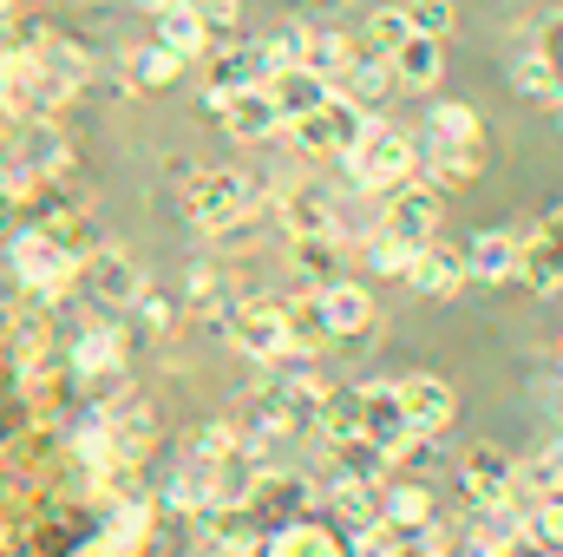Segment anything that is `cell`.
Here are the masks:
<instances>
[{
	"instance_id": "cell-2",
	"label": "cell",
	"mask_w": 563,
	"mask_h": 557,
	"mask_svg": "<svg viewBox=\"0 0 563 557\" xmlns=\"http://www.w3.org/2000/svg\"><path fill=\"white\" fill-rule=\"evenodd\" d=\"M223 335L243 348V361H263V368H276L282 354L295 348V341H288V308L269 302V295L223 302Z\"/></svg>"
},
{
	"instance_id": "cell-29",
	"label": "cell",
	"mask_w": 563,
	"mask_h": 557,
	"mask_svg": "<svg viewBox=\"0 0 563 557\" xmlns=\"http://www.w3.org/2000/svg\"><path fill=\"white\" fill-rule=\"evenodd\" d=\"M321 433H328V439H354V433H361V387L321 394Z\"/></svg>"
},
{
	"instance_id": "cell-28",
	"label": "cell",
	"mask_w": 563,
	"mask_h": 557,
	"mask_svg": "<svg viewBox=\"0 0 563 557\" xmlns=\"http://www.w3.org/2000/svg\"><path fill=\"white\" fill-rule=\"evenodd\" d=\"M282 223H288V237H328V230H334V210H328L314 190H295V197L282 204Z\"/></svg>"
},
{
	"instance_id": "cell-12",
	"label": "cell",
	"mask_w": 563,
	"mask_h": 557,
	"mask_svg": "<svg viewBox=\"0 0 563 557\" xmlns=\"http://www.w3.org/2000/svg\"><path fill=\"white\" fill-rule=\"evenodd\" d=\"M263 92L276 99V119L288 125V119H308V112H321L334 86H328L314 66H282V73H269V79H263Z\"/></svg>"
},
{
	"instance_id": "cell-36",
	"label": "cell",
	"mask_w": 563,
	"mask_h": 557,
	"mask_svg": "<svg viewBox=\"0 0 563 557\" xmlns=\"http://www.w3.org/2000/svg\"><path fill=\"white\" fill-rule=\"evenodd\" d=\"M407 26L426 40H445L452 33V0H407Z\"/></svg>"
},
{
	"instance_id": "cell-6",
	"label": "cell",
	"mask_w": 563,
	"mask_h": 557,
	"mask_svg": "<svg viewBox=\"0 0 563 557\" xmlns=\"http://www.w3.org/2000/svg\"><path fill=\"white\" fill-rule=\"evenodd\" d=\"M263 557H354V538H347L334 518L295 512V518H282L276 532L263 538Z\"/></svg>"
},
{
	"instance_id": "cell-10",
	"label": "cell",
	"mask_w": 563,
	"mask_h": 557,
	"mask_svg": "<svg viewBox=\"0 0 563 557\" xmlns=\"http://www.w3.org/2000/svg\"><path fill=\"white\" fill-rule=\"evenodd\" d=\"M314 308H321V328H328V341H347V335H367L374 328V295L361 288V282H328V288H314Z\"/></svg>"
},
{
	"instance_id": "cell-32",
	"label": "cell",
	"mask_w": 563,
	"mask_h": 557,
	"mask_svg": "<svg viewBox=\"0 0 563 557\" xmlns=\"http://www.w3.org/2000/svg\"><path fill=\"white\" fill-rule=\"evenodd\" d=\"M334 452H341V472H347V479H374V472H380V459H387V452H380L367 433H354V439H334Z\"/></svg>"
},
{
	"instance_id": "cell-19",
	"label": "cell",
	"mask_w": 563,
	"mask_h": 557,
	"mask_svg": "<svg viewBox=\"0 0 563 557\" xmlns=\"http://www.w3.org/2000/svg\"><path fill=\"white\" fill-rule=\"evenodd\" d=\"M157 46H170L184 66L210 53V26L197 20V7H190V0H177V7H164V13H157Z\"/></svg>"
},
{
	"instance_id": "cell-45",
	"label": "cell",
	"mask_w": 563,
	"mask_h": 557,
	"mask_svg": "<svg viewBox=\"0 0 563 557\" xmlns=\"http://www.w3.org/2000/svg\"><path fill=\"white\" fill-rule=\"evenodd\" d=\"M223 557H236V551H223Z\"/></svg>"
},
{
	"instance_id": "cell-22",
	"label": "cell",
	"mask_w": 563,
	"mask_h": 557,
	"mask_svg": "<svg viewBox=\"0 0 563 557\" xmlns=\"http://www.w3.org/2000/svg\"><path fill=\"white\" fill-rule=\"evenodd\" d=\"M269 66H263V46H230L210 59V86L203 92H243V86H263Z\"/></svg>"
},
{
	"instance_id": "cell-37",
	"label": "cell",
	"mask_w": 563,
	"mask_h": 557,
	"mask_svg": "<svg viewBox=\"0 0 563 557\" xmlns=\"http://www.w3.org/2000/svg\"><path fill=\"white\" fill-rule=\"evenodd\" d=\"M301 46H308V26H282V33H269V40H263V66H269V73H282V66H301Z\"/></svg>"
},
{
	"instance_id": "cell-5",
	"label": "cell",
	"mask_w": 563,
	"mask_h": 557,
	"mask_svg": "<svg viewBox=\"0 0 563 557\" xmlns=\"http://www.w3.org/2000/svg\"><path fill=\"white\" fill-rule=\"evenodd\" d=\"M361 433H367L387 459H400V452L420 446V439H413V419L400 407V381H367V387H361Z\"/></svg>"
},
{
	"instance_id": "cell-35",
	"label": "cell",
	"mask_w": 563,
	"mask_h": 557,
	"mask_svg": "<svg viewBox=\"0 0 563 557\" xmlns=\"http://www.w3.org/2000/svg\"><path fill=\"white\" fill-rule=\"evenodd\" d=\"M367 263H374L380 276H407V270H413V243H400L394 230H380V237L367 243Z\"/></svg>"
},
{
	"instance_id": "cell-1",
	"label": "cell",
	"mask_w": 563,
	"mask_h": 557,
	"mask_svg": "<svg viewBox=\"0 0 563 557\" xmlns=\"http://www.w3.org/2000/svg\"><path fill=\"white\" fill-rule=\"evenodd\" d=\"M341 157H347V177H354L361 190H394V184H407V177L420 171V139L400 132V125H374V119H367L361 144L341 151Z\"/></svg>"
},
{
	"instance_id": "cell-7",
	"label": "cell",
	"mask_w": 563,
	"mask_h": 557,
	"mask_svg": "<svg viewBox=\"0 0 563 557\" xmlns=\"http://www.w3.org/2000/svg\"><path fill=\"white\" fill-rule=\"evenodd\" d=\"M387 197H394V204H387V223H380V230H394L400 243H413V250H420L426 237L439 230V210H445V184H420V177H407V184H394Z\"/></svg>"
},
{
	"instance_id": "cell-17",
	"label": "cell",
	"mask_w": 563,
	"mask_h": 557,
	"mask_svg": "<svg viewBox=\"0 0 563 557\" xmlns=\"http://www.w3.org/2000/svg\"><path fill=\"white\" fill-rule=\"evenodd\" d=\"M256 518H269V525H282V518H295L301 505H308V485L301 479H288V472H256V485H250V499H243Z\"/></svg>"
},
{
	"instance_id": "cell-9",
	"label": "cell",
	"mask_w": 563,
	"mask_h": 557,
	"mask_svg": "<svg viewBox=\"0 0 563 557\" xmlns=\"http://www.w3.org/2000/svg\"><path fill=\"white\" fill-rule=\"evenodd\" d=\"M518 276L531 282L538 295H558L563 288V204L558 210H544L538 230L525 237V263H518Z\"/></svg>"
},
{
	"instance_id": "cell-3",
	"label": "cell",
	"mask_w": 563,
	"mask_h": 557,
	"mask_svg": "<svg viewBox=\"0 0 563 557\" xmlns=\"http://www.w3.org/2000/svg\"><path fill=\"white\" fill-rule=\"evenodd\" d=\"M250 204H256V190H250V177H236V171H197V177L184 184V217H190L197 230H236V223L250 217Z\"/></svg>"
},
{
	"instance_id": "cell-34",
	"label": "cell",
	"mask_w": 563,
	"mask_h": 557,
	"mask_svg": "<svg viewBox=\"0 0 563 557\" xmlns=\"http://www.w3.org/2000/svg\"><path fill=\"white\" fill-rule=\"evenodd\" d=\"M407 33H413V26H407V7H380V13L367 20V46H374L380 59H387V53H394Z\"/></svg>"
},
{
	"instance_id": "cell-38",
	"label": "cell",
	"mask_w": 563,
	"mask_h": 557,
	"mask_svg": "<svg viewBox=\"0 0 563 557\" xmlns=\"http://www.w3.org/2000/svg\"><path fill=\"white\" fill-rule=\"evenodd\" d=\"M288 341H295V348H314V341H328V328H321V308H314V295L288 308Z\"/></svg>"
},
{
	"instance_id": "cell-14",
	"label": "cell",
	"mask_w": 563,
	"mask_h": 557,
	"mask_svg": "<svg viewBox=\"0 0 563 557\" xmlns=\"http://www.w3.org/2000/svg\"><path fill=\"white\" fill-rule=\"evenodd\" d=\"M518 263H525V237H511V230H478L472 243H465V270L478 282H518Z\"/></svg>"
},
{
	"instance_id": "cell-4",
	"label": "cell",
	"mask_w": 563,
	"mask_h": 557,
	"mask_svg": "<svg viewBox=\"0 0 563 557\" xmlns=\"http://www.w3.org/2000/svg\"><path fill=\"white\" fill-rule=\"evenodd\" d=\"M511 492H518V459H505L498 446H472L459 466V499L472 512H505Z\"/></svg>"
},
{
	"instance_id": "cell-24",
	"label": "cell",
	"mask_w": 563,
	"mask_h": 557,
	"mask_svg": "<svg viewBox=\"0 0 563 557\" xmlns=\"http://www.w3.org/2000/svg\"><path fill=\"white\" fill-rule=\"evenodd\" d=\"M445 144H485L478 112H472V106H459V99L432 106V119H426V151H445Z\"/></svg>"
},
{
	"instance_id": "cell-15",
	"label": "cell",
	"mask_w": 563,
	"mask_h": 557,
	"mask_svg": "<svg viewBox=\"0 0 563 557\" xmlns=\"http://www.w3.org/2000/svg\"><path fill=\"white\" fill-rule=\"evenodd\" d=\"M328 518L347 532V538H361V532H374L380 525V492H374V479H334V492H328Z\"/></svg>"
},
{
	"instance_id": "cell-26",
	"label": "cell",
	"mask_w": 563,
	"mask_h": 557,
	"mask_svg": "<svg viewBox=\"0 0 563 557\" xmlns=\"http://www.w3.org/2000/svg\"><path fill=\"white\" fill-rule=\"evenodd\" d=\"M295 270L314 282V288H328V282H341V256H334V230L328 237H295Z\"/></svg>"
},
{
	"instance_id": "cell-18",
	"label": "cell",
	"mask_w": 563,
	"mask_h": 557,
	"mask_svg": "<svg viewBox=\"0 0 563 557\" xmlns=\"http://www.w3.org/2000/svg\"><path fill=\"white\" fill-rule=\"evenodd\" d=\"M439 66H445V46L439 40H426V33H407L394 53H387V73L400 79V86H439Z\"/></svg>"
},
{
	"instance_id": "cell-11",
	"label": "cell",
	"mask_w": 563,
	"mask_h": 557,
	"mask_svg": "<svg viewBox=\"0 0 563 557\" xmlns=\"http://www.w3.org/2000/svg\"><path fill=\"white\" fill-rule=\"evenodd\" d=\"M465 250H452V243H432L426 237L420 250H413V270H407V282L420 288V295H432V302H452L459 288H465Z\"/></svg>"
},
{
	"instance_id": "cell-31",
	"label": "cell",
	"mask_w": 563,
	"mask_h": 557,
	"mask_svg": "<svg viewBox=\"0 0 563 557\" xmlns=\"http://www.w3.org/2000/svg\"><path fill=\"white\" fill-rule=\"evenodd\" d=\"M518 479H525L531 492H558L563 485V439H551L544 452H531V459L518 466Z\"/></svg>"
},
{
	"instance_id": "cell-30",
	"label": "cell",
	"mask_w": 563,
	"mask_h": 557,
	"mask_svg": "<svg viewBox=\"0 0 563 557\" xmlns=\"http://www.w3.org/2000/svg\"><path fill=\"white\" fill-rule=\"evenodd\" d=\"M525 532H531L544 551H563V485H558V492H538V505H531Z\"/></svg>"
},
{
	"instance_id": "cell-40",
	"label": "cell",
	"mask_w": 563,
	"mask_h": 557,
	"mask_svg": "<svg viewBox=\"0 0 563 557\" xmlns=\"http://www.w3.org/2000/svg\"><path fill=\"white\" fill-rule=\"evenodd\" d=\"M531 53H538V59L558 73V86H563V13H551V20L538 26V46H531Z\"/></svg>"
},
{
	"instance_id": "cell-16",
	"label": "cell",
	"mask_w": 563,
	"mask_h": 557,
	"mask_svg": "<svg viewBox=\"0 0 563 557\" xmlns=\"http://www.w3.org/2000/svg\"><path fill=\"white\" fill-rule=\"evenodd\" d=\"M217 119L230 125V139H243V144H256V139H276V132H282V119H276V99H269L263 86H243V92H230V106H223Z\"/></svg>"
},
{
	"instance_id": "cell-39",
	"label": "cell",
	"mask_w": 563,
	"mask_h": 557,
	"mask_svg": "<svg viewBox=\"0 0 563 557\" xmlns=\"http://www.w3.org/2000/svg\"><path fill=\"white\" fill-rule=\"evenodd\" d=\"M79 368H86V374L119 368V335H86V341H79Z\"/></svg>"
},
{
	"instance_id": "cell-33",
	"label": "cell",
	"mask_w": 563,
	"mask_h": 557,
	"mask_svg": "<svg viewBox=\"0 0 563 557\" xmlns=\"http://www.w3.org/2000/svg\"><path fill=\"white\" fill-rule=\"evenodd\" d=\"M177 73H184V59H177L170 46H144L139 59H132V79H139V86H170Z\"/></svg>"
},
{
	"instance_id": "cell-13",
	"label": "cell",
	"mask_w": 563,
	"mask_h": 557,
	"mask_svg": "<svg viewBox=\"0 0 563 557\" xmlns=\"http://www.w3.org/2000/svg\"><path fill=\"white\" fill-rule=\"evenodd\" d=\"M86 288H92L106 308H139V295H144L139 256H125V250H99L92 270H86Z\"/></svg>"
},
{
	"instance_id": "cell-23",
	"label": "cell",
	"mask_w": 563,
	"mask_h": 557,
	"mask_svg": "<svg viewBox=\"0 0 563 557\" xmlns=\"http://www.w3.org/2000/svg\"><path fill=\"white\" fill-rule=\"evenodd\" d=\"M13 270L26 282H40V288H59V282L73 276V263L59 256L53 237H20V243H13Z\"/></svg>"
},
{
	"instance_id": "cell-25",
	"label": "cell",
	"mask_w": 563,
	"mask_h": 557,
	"mask_svg": "<svg viewBox=\"0 0 563 557\" xmlns=\"http://www.w3.org/2000/svg\"><path fill=\"white\" fill-rule=\"evenodd\" d=\"M511 86L531 99V106H551V112H563V86H558V73L538 59V53H525L518 66H511Z\"/></svg>"
},
{
	"instance_id": "cell-44",
	"label": "cell",
	"mask_w": 563,
	"mask_h": 557,
	"mask_svg": "<svg viewBox=\"0 0 563 557\" xmlns=\"http://www.w3.org/2000/svg\"><path fill=\"white\" fill-rule=\"evenodd\" d=\"M558 374H563V341H558Z\"/></svg>"
},
{
	"instance_id": "cell-8",
	"label": "cell",
	"mask_w": 563,
	"mask_h": 557,
	"mask_svg": "<svg viewBox=\"0 0 563 557\" xmlns=\"http://www.w3.org/2000/svg\"><path fill=\"white\" fill-rule=\"evenodd\" d=\"M400 407L413 419V439H439V433H452V419H459V394H452L439 374H407V381H400Z\"/></svg>"
},
{
	"instance_id": "cell-21",
	"label": "cell",
	"mask_w": 563,
	"mask_h": 557,
	"mask_svg": "<svg viewBox=\"0 0 563 557\" xmlns=\"http://www.w3.org/2000/svg\"><path fill=\"white\" fill-rule=\"evenodd\" d=\"M79 79H86V59H79L66 40H46V46H33V86H46L53 99H66Z\"/></svg>"
},
{
	"instance_id": "cell-20",
	"label": "cell",
	"mask_w": 563,
	"mask_h": 557,
	"mask_svg": "<svg viewBox=\"0 0 563 557\" xmlns=\"http://www.w3.org/2000/svg\"><path fill=\"white\" fill-rule=\"evenodd\" d=\"M380 518H387L394 532H426V525L439 518V499H432V485H420V479H400V485L380 499Z\"/></svg>"
},
{
	"instance_id": "cell-41",
	"label": "cell",
	"mask_w": 563,
	"mask_h": 557,
	"mask_svg": "<svg viewBox=\"0 0 563 557\" xmlns=\"http://www.w3.org/2000/svg\"><path fill=\"white\" fill-rule=\"evenodd\" d=\"M190 7H197V20H203L210 33H223V26L243 20V0H190Z\"/></svg>"
},
{
	"instance_id": "cell-27",
	"label": "cell",
	"mask_w": 563,
	"mask_h": 557,
	"mask_svg": "<svg viewBox=\"0 0 563 557\" xmlns=\"http://www.w3.org/2000/svg\"><path fill=\"white\" fill-rule=\"evenodd\" d=\"M354 46H361V40H347V33H308V46H301V66H314V73L334 86V79H341V66L354 59Z\"/></svg>"
},
{
	"instance_id": "cell-43",
	"label": "cell",
	"mask_w": 563,
	"mask_h": 557,
	"mask_svg": "<svg viewBox=\"0 0 563 557\" xmlns=\"http://www.w3.org/2000/svg\"><path fill=\"white\" fill-rule=\"evenodd\" d=\"M139 321H144V328H170V321H177V308H170L164 295H151V288H144V295H139Z\"/></svg>"
},
{
	"instance_id": "cell-42",
	"label": "cell",
	"mask_w": 563,
	"mask_h": 557,
	"mask_svg": "<svg viewBox=\"0 0 563 557\" xmlns=\"http://www.w3.org/2000/svg\"><path fill=\"white\" fill-rule=\"evenodd\" d=\"M478 557H551V551H544V545H538L531 532H505V538H498L492 551H478Z\"/></svg>"
}]
</instances>
